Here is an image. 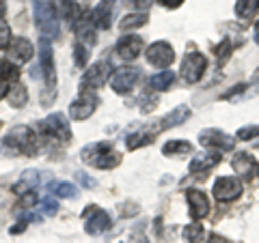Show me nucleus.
<instances>
[{
	"label": "nucleus",
	"mask_w": 259,
	"mask_h": 243,
	"mask_svg": "<svg viewBox=\"0 0 259 243\" xmlns=\"http://www.w3.org/2000/svg\"><path fill=\"white\" fill-rule=\"evenodd\" d=\"M80 157L87 166H93L97 170H112L121 164V155L112 149L110 142H95V144H87L80 153Z\"/></svg>",
	"instance_id": "obj_1"
},
{
	"label": "nucleus",
	"mask_w": 259,
	"mask_h": 243,
	"mask_svg": "<svg viewBox=\"0 0 259 243\" xmlns=\"http://www.w3.org/2000/svg\"><path fill=\"white\" fill-rule=\"evenodd\" d=\"M35 22L41 37L48 41H54L61 35V24H59V13H56L52 3L46 0H37L35 3Z\"/></svg>",
	"instance_id": "obj_3"
},
{
	"label": "nucleus",
	"mask_w": 259,
	"mask_h": 243,
	"mask_svg": "<svg viewBox=\"0 0 259 243\" xmlns=\"http://www.w3.org/2000/svg\"><path fill=\"white\" fill-rule=\"evenodd\" d=\"M218 164H221V155L218 153H207V155H197L192 161H190V172L192 174H201V176H205L209 170L216 168Z\"/></svg>",
	"instance_id": "obj_20"
},
{
	"label": "nucleus",
	"mask_w": 259,
	"mask_h": 243,
	"mask_svg": "<svg viewBox=\"0 0 259 243\" xmlns=\"http://www.w3.org/2000/svg\"><path fill=\"white\" fill-rule=\"evenodd\" d=\"M76 179L82 183V185H87V188H93V185H95V181H93V179H89L84 172H78V174H76Z\"/></svg>",
	"instance_id": "obj_38"
},
{
	"label": "nucleus",
	"mask_w": 259,
	"mask_h": 243,
	"mask_svg": "<svg viewBox=\"0 0 259 243\" xmlns=\"http://www.w3.org/2000/svg\"><path fill=\"white\" fill-rule=\"evenodd\" d=\"M117 54L121 56L123 60H134L143 50H145V41L139 35H125L117 41Z\"/></svg>",
	"instance_id": "obj_16"
},
{
	"label": "nucleus",
	"mask_w": 259,
	"mask_h": 243,
	"mask_svg": "<svg viewBox=\"0 0 259 243\" xmlns=\"http://www.w3.org/2000/svg\"><path fill=\"white\" fill-rule=\"evenodd\" d=\"M24 228H26V226H24V224H18V226H15V228H11V232H13V234H18V232H22Z\"/></svg>",
	"instance_id": "obj_43"
},
{
	"label": "nucleus",
	"mask_w": 259,
	"mask_h": 243,
	"mask_svg": "<svg viewBox=\"0 0 259 243\" xmlns=\"http://www.w3.org/2000/svg\"><path fill=\"white\" fill-rule=\"evenodd\" d=\"M259 11V0H238L236 3V15L242 20H248Z\"/></svg>",
	"instance_id": "obj_29"
},
{
	"label": "nucleus",
	"mask_w": 259,
	"mask_h": 243,
	"mask_svg": "<svg viewBox=\"0 0 259 243\" xmlns=\"http://www.w3.org/2000/svg\"><path fill=\"white\" fill-rule=\"evenodd\" d=\"M162 127H156V129H139V132H134V134H130L127 136V149L130 151H134V149H141V147H145V144H151L153 142V138H156V134L160 132Z\"/></svg>",
	"instance_id": "obj_21"
},
{
	"label": "nucleus",
	"mask_w": 259,
	"mask_h": 243,
	"mask_svg": "<svg viewBox=\"0 0 259 243\" xmlns=\"http://www.w3.org/2000/svg\"><path fill=\"white\" fill-rule=\"evenodd\" d=\"M41 132L46 136L54 138V140H63V142H69L71 140V127L67 123V118L63 114H50L41 120Z\"/></svg>",
	"instance_id": "obj_7"
},
{
	"label": "nucleus",
	"mask_w": 259,
	"mask_h": 243,
	"mask_svg": "<svg viewBox=\"0 0 259 243\" xmlns=\"http://www.w3.org/2000/svg\"><path fill=\"white\" fill-rule=\"evenodd\" d=\"M7 99H9V103L13 108H22V106H26V103H28V91L22 84H15L13 88H9Z\"/></svg>",
	"instance_id": "obj_28"
},
{
	"label": "nucleus",
	"mask_w": 259,
	"mask_h": 243,
	"mask_svg": "<svg viewBox=\"0 0 259 243\" xmlns=\"http://www.w3.org/2000/svg\"><path fill=\"white\" fill-rule=\"evenodd\" d=\"M5 11H7V7H5L3 0H0V18H3V15H5Z\"/></svg>",
	"instance_id": "obj_44"
},
{
	"label": "nucleus",
	"mask_w": 259,
	"mask_h": 243,
	"mask_svg": "<svg viewBox=\"0 0 259 243\" xmlns=\"http://www.w3.org/2000/svg\"><path fill=\"white\" fill-rule=\"evenodd\" d=\"M175 82V74L173 71H160V74L149 78V88L151 91H168Z\"/></svg>",
	"instance_id": "obj_24"
},
{
	"label": "nucleus",
	"mask_w": 259,
	"mask_h": 243,
	"mask_svg": "<svg viewBox=\"0 0 259 243\" xmlns=\"http://www.w3.org/2000/svg\"><path fill=\"white\" fill-rule=\"evenodd\" d=\"M186 200H188L192 220H203V217L209 213V200H207V196L203 192L188 190V192H186Z\"/></svg>",
	"instance_id": "obj_17"
},
{
	"label": "nucleus",
	"mask_w": 259,
	"mask_h": 243,
	"mask_svg": "<svg viewBox=\"0 0 259 243\" xmlns=\"http://www.w3.org/2000/svg\"><path fill=\"white\" fill-rule=\"evenodd\" d=\"M50 190L59 198H74L78 194V188L76 185H71V183H56V185H50Z\"/></svg>",
	"instance_id": "obj_32"
},
{
	"label": "nucleus",
	"mask_w": 259,
	"mask_h": 243,
	"mask_svg": "<svg viewBox=\"0 0 259 243\" xmlns=\"http://www.w3.org/2000/svg\"><path fill=\"white\" fill-rule=\"evenodd\" d=\"M5 95H9V88H7V82H3V80H0V99H3Z\"/></svg>",
	"instance_id": "obj_42"
},
{
	"label": "nucleus",
	"mask_w": 259,
	"mask_h": 243,
	"mask_svg": "<svg viewBox=\"0 0 259 243\" xmlns=\"http://www.w3.org/2000/svg\"><path fill=\"white\" fill-rule=\"evenodd\" d=\"M127 3H132L134 7H139V9H145V7H149V0H127Z\"/></svg>",
	"instance_id": "obj_40"
},
{
	"label": "nucleus",
	"mask_w": 259,
	"mask_h": 243,
	"mask_svg": "<svg viewBox=\"0 0 259 243\" xmlns=\"http://www.w3.org/2000/svg\"><path fill=\"white\" fill-rule=\"evenodd\" d=\"M259 136V125H246V127H240L236 138L238 140H253V138Z\"/></svg>",
	"instance_id": "obj_34"
},
{
	"label": "nucleus",
	"mask_w": 259,
	"mask_h": 243,
	"mask_svg": "<svg viewBox=\"0 0 259 243\" xmlns=\"http://www.w3.org/2000/svg\"><path fill=\"white\" fill-rule=\"evenodd\" d=\"M18 78H20L18 65L11 63L9 58H0V80L3 82H15Z\"/></svg>",
	"instance_id": "obj_27"
},
{
	"label": "nucleus",
	"mask_w": 259,
	"mask_h": 243,
	"mask_svg": "<svg viewBox=\"0 0 259 243\" xmlns=\"http://www.w3.org/2000/svg\"><path fill=\"white\" fill-rule=\"evenodd\" d=\"M97 103H100V97L95 95V91L82 86L80 95L71 101V106H69V116L74 120H87L97 110Z\"/></svg>",
	"instance_id": "obj_5"
},
{
	"label": "nucleus",
	"mask_w": 259,
	"mask_h": 243,
	"mask_svg": "<svg viewBox=\"0 0 259 243\" xmlns=\"http://www.w3.org/2000/svg\"><path fill=\"white\" fill-rule=\"evenodd\" d=\"M7 54H9L11 63H28L35 54V47L26 37H13L9 47H7Z\"/></svg>",
	"instance_id": "obj_15"
},
{
	"label": "nucleus",
	"mask_w": 259,
	"mask_h": 243,
	"mask_svg": "<svg viewBox=\"0 0 259 243\" xmlns=\"http://www.w3.org/2000/svg\"><path fill=\"white\" fill-rule=\"evenodd\" d=\"M112 74V67H110V63L106 60H100V63H95L91 65L87 71H84V76H82V86L84 88H100L108 82V78Z\"/></svg>",
	"instance_id": "obj_10"
},
{
	"label": "nucleus",
	"mask_w": 259,
	"mask_h": 243,
	"mask_svg": "<svg viewBox=\"0 0 259 243\" xmlns=\"http://www.w3.org/2000/svg\"><path fill=\"white\" fill-rule=\"evenodd\" d=\"M74 60H76V65H78V67H84V65H87V58H89V54H87V47L82 45V43H78L76 45V50H74Z\"/></svg>",
	"instance_id": "obj_36"
},
{
	"label": "nucleus",
	"mask_w": 259,
	"mask_h": 243,
	"mask_svg": "<svg viewBox=\"0 0 259 243\" xmlns=\"http://www.w3.org/2000/svg\"><path fill=\"white\" fill-rule=\"evenodd\" d=\"M231 168H233V172L240 174L244 181H253L259 172V164L248 153H236L231 159Z\"/></svg>",
	"instance_id": "obj_14"
},
{
	"label": "nucleus",
	"mask_w": 259,
	"mask_h": 243,
	"mask_svg": "<svg viewBox=\"0 0 259 243\" xmlns=\"http://www.w3.org/2000/svg\"><path fill=\"white\" fill-rule=\"evenodd\" d=\"M207 67V60H205V56L203 54H199V52H190V54H186L184 56V60H182V78H184V82H188V84H197L201 76H203V71Z\"/></svg>",
	"instance_id": "obj_6"
},
{
	"label": "nucleus",
	"mask_w": 259,
	"mask_h": 243,
	"mask_svg": "<svg viewBox=\"0 0 259 243\" xmlns=\"http://www.w3.org/2000/svg\"><path fill=\"white\" fill-rule=\"evenodd\" d=\"M147 63L153 65V67H160V69H164L168 67L173 60H175V52H173V47L171 43H166V41H156V43H151L147 47Z\"/></svg>",
	"instance_id": "obj_9"
},
{
	"label": "nucleus",
	"mask_w": 259,
	"mask_h": 243,
	"mask_svg": "<svg viewBox=\"0 0 259 243\" xmlns=\"http://www.w3.org/2000/svg\"><path fill=\"white\" fill-rule=\"evenodd\" d=\"M141 78V71L136 67H119L115 71V76H112L110 84H112V91L123 95V93H130L134 88V84L139 82Z\"/></svg>",
	"instance_id": "obj_11"
},
{
	"label": "nucleus",
	"mask_w": 259,
	"mask_h": 243,
	"mask_svg": "<svg viewBox=\"0 0 259 243\" xmlns=\"http://www.w3.org/2000/svg\"><path fill=\"white\" fill-rule=\"evenodd\" d=\"M44 209L41 211L46 213V215H54L56 213V209H59V205H56V200L54 198H44V205H41Z\"/></svg>",
	"instance_id": "obj_37"
},
{
	"label": "nucleus",
	"mask_w": 259,
	"mask_h": 243,
	"mask_svg": "<svg viewBox=\"0 0 259 243\" xmlns=\"http://www.w3.org/2000/svg\"><path fill=\"white\" fill-rule=\"evenodd\" d=\"M184 237L188 243H205V228L201 224H190L184 228Z\"/></svg>",
	"instance_id": "obj_31"
},
{
	"label": "nucleus",
	"mask_w": 259,
	"mask_h": 243,
	"mask_svg": "<svg viewBox=\"0 0 259 243\" xmlns=\"http://www.w3.org/2000/svg\"><path fill=\"white\" fill-rule=\"evenodd\" d=\"M11 28H9V24L0 20V50H5V47H9L11 43Z\"/></svg>",
	"instance_id": "obj_35"
},
{
	"label": "nucleus",
	"mask_w": 259,
	"mask_h": 243,
	"mask_svg": "<svg viewBox=\"0 0 259 243\" xmlns=\"http://www.w3.org/2000/svg\"><path fill=\"white\" fill-rule=\"evenodd\" d=\"M253 82H259V69H257V74L253 76Z\"/></svg>",
	"instance_id": "obj_46"
},
{
	"label": "nucleus",
	"mask_w": 259,
	"mask_h": 243,
	"mask_svg": "<svg viewBox=\"0 0 259 243\" xmlns=\"http://www.w3.org/2000/svg\"><path fill=\"white\" fill-rule=\"evenodd\" d=\"M231 52H233V45L229 39H223L221 45H216V58H218V65H225L227 60L231 58Z\"/></svg>",
	"instance_id": "obj_33"
},
{
	"label": "nucleus",
	"mask_w": 259,
	"mask_h": 243,
	"mask_svg": "<svg viewBox=\"0 0 259 243\" xmlns=\"http://www.w3.org/2000/svg\"><path fill=\"white\" fill-rule=\"evenodd\" d=\"M39 58H41V69H44V76H46V86H44V93H41V103L44 106H50L56 97V65H54V52L50 47V41L41 37L39 41Z\"/></svg>",
	"instance_id": "obj_2"
},
{
	"label": "nucleus",
	"mask_w": 259,
	"mask_h": 243,
	"mask_svg": "<svg viewBox=\"0 0 259 243\" xmlns=\"http://www.w3.org/2000/svg\"><path fill=\"white\" fill-rule=\"evenodd\" d=\"M255 41L259 43V22H257V26H255Z\"/></svg>",
	"instance_id": "obj_45"
},
{
	"label": "nucleus",
	"mask_w": 259,
	"mask_h": 243,
	"mask_svg": "<svg viewBox=\"0 0 259 243\" xmlns=\"http://www.w3.org/2000/svg\"><path fill=\"white\" fill-rule=\"evenodd\" d=\"M39 183V172L37 170H28V172L22 174V179L13 185V192L18 194V196H24L26 192H32V188Z\"/></svg>",
	"instance_id": "obj_23"
},
{
	"label": "nucleus",
	"mask_w": 259,
	"mask_h": 243,
	"mask_svg": "<svg viewBox=\"0 0 259 243\" xmlns=\"http://www.w3.org/2000/svg\"><path fill=\"white\" fill-rule=\"evenodd\" d=\"M56 9H59V15L67 22H76L80 18V9L76 0H56Z\"/></svg>",
	"instance_id": "obj_25"
},
{
	"label": "nucleus",
	"mask_w": 259,
	"mask_h": 243,
	"mask_svg": "<svg viewBox=\"0 0 259 243\" xmlns=\"http://www.w3.org/2000/svg\"><path fill=\"white\" fill-rule=\"evenodd\" d=\"M212 192L218 202H231L242 194V183L233 176H221V179H216Z\"/></svg>",
	"instance_id": "obj_12"
},
{
	"label": "nucleus",
	"mask_w": 259,
	"mask_h": 243,
	"mask_svg": "<svg viewBox=\"0 0 259 243\" xmlns=\"http://www.w3.org/2000/svg\"><path fill=\"white\" fill-rule=\"evenodd\" d=\"M5 147L13 153H22V155H35L37 153V136L32 134V129L26 125H15L5 138Z\"/></svg>",
	"instance_id": "obj_4"
},
{
	"label": "nucleus",
	"mask_w": 259,
	"mask_h": 243,
	"mask_svg": "<svg viewBox=\"0 0 259 243\" xmlns=\"http://www.w3.org/2000/svg\"><path fill=\"white\" fill-rule=\"evenodd\" d=\"M190 151H192V144L186 140H168L164 144V149H162L164 155H186Z\"/></svg>",
	"instance_id": "obj_30"
},
{
	"label": "nucleus",
	"mask_w": 259,
	"mask_h": 243,
	"mask_svg": "<svg viewBox=\"0 0 259 243\" xmlns=\"http://www.w3.org/2000/svg\"><path fill=\"white\" fill-rule=\"evenodd\" d=\"M108 3H115V0H108Z\"/></svg>",
	"instance_id": "obj_47"
},
{
	"label": "nucleus",
	"mask_w": 259,
	"mask_h": 243,
	"mask_svg": "<svg viewBox=\"0 0 259 243\" xmlns=\"http://www.w3.org/2000/svg\"><path fill=\"white\" fill-rule=\"evenodd\" d=\"M188 118H190V108L188 106H177L171 114H166L164 118L160 120V127L168 129V127H175V125L184 123V120H188Z\"/></svg>",
	"instance_id": "obj_22"
},
{
	"label": "nucleus",
	"mask_w": 259,
	"mask_h": 243,
	"mask_svg": "<svg viewBox=\"0 0 259 243\" xmlns=\"http://www.w3.org/2000/svg\"><path fill=\"white\" fill-rule=\"evenodd\" d=\"M162 7H168V9H175V7H180L184 0H158Z\"/></svg>",
	"instance_id": "obj_39"
},
{
	"label": "nucleus",
	"mask_w": 259,
	"mask_h": 243,
	"mask_svg": "<svg viewBox=\"0 0 259 243\" xmlns=\"http://www.w3.org/2000/svg\"><path fill=\"white\" fill-rule=\"evenodd\" d=\"M74 30H76V37H78V41L87 45V47H91L95 45L97 41V35H95V24L91 20V15L84 13V15H80L78 22L74 24Z\"/></svg>",
	"instance_id": "obj_18"
},
{
	"label": "nucleus",
	"mask_w": 259,
	"mask_h": 243,
	"mask_svg": "<svg viewBox=\"0 0 259 243\" xmlns=\"http://www.w3.org/2000/svg\"><path fill=\"white\" fill-rule=\"evenodd\" d=\"M147 20H149L147 13H127L125 18L119 22V28L123 30V32H127V30H134V28L145 26V24H147Z\"/></svg>",
	"instance_id": "obj_26"
},
{
	"label": "nucleus",
	"mask_w": 259,
	"mask_h": 243,
	"mask_svg": "<svg viewBox=\"0 0 259 243\" xmlns=\"http://www.w3.org/2000/svg\"><path fill=\"white\" fill-rule=\"evenodd\" d=\"M84 217H87V232L89 234H102L110 228V215L104 211L100 207H87L84 211Z\"/></svg>",
	"instance_id": "obj_13"
},
{
	"label": "nucleus",
	"mask_w": 259,
	"mask_h": 243,
	"mask_svg": "<svg viewBox=\"0 0 259 243\" xmlns=\"http://www.w3.org/2000/svg\"><path fill=\"white\" fill-rule=\"evenodd\" d=\"M112 13H115V3L102 0V3L91 11V20H93V24H95V28H102V30L110 28V24H112Z\"/></svg>",
	"instance_id": "obj_19"
},
{
	"label": "nucleus",
	"mask_w": 259,
	"mask_h": 243,
	"mask_svg": "<svg viewBox=\"0 0 259 243\" xmlns=\"http://www.w3.org/2000/svg\"><path fill=\"white\" fill-rule=\"evenodd\" d=\"M207 243H229L227 241L225 237H221V234H212V237H209V241Z\"/></svg>",
	"instance_id": "obj_41"
},
{
	"label": "nucleus",
	"mask_w": 259,
	"mask_h": 243,
	"mask_svg": "<svg viewBox=\"0 0 259 243\" xmlns=\"http://www.w3.org/2000/svg\"><path fill=\"white\" fill-rule=\"evenodd\" d=\"M199 142L207 149H214L216 153H221V151H231L236 140H233L231 136H227L225 132H221V129L212 127V129H203V132L199 134Z\"/></svg>",
	"instance_id": "obj_8"
}]
</instances>
